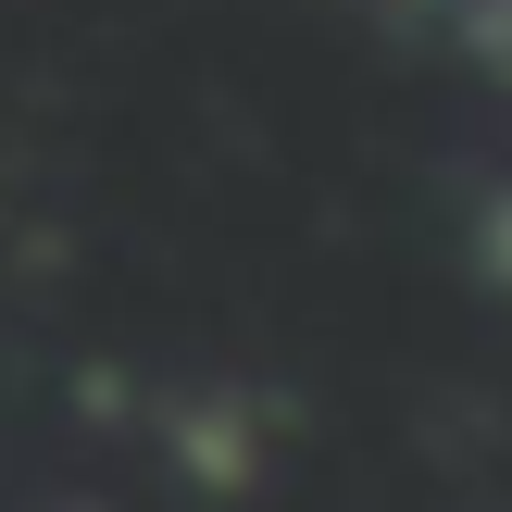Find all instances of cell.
I'll return each mask as SVG.
<instances>
[{"instance_id": "6da1fadb", "label": "cell", "mask_w": 512, "mask_h": 512, "mask_svg": "<svg viewBox=\"0 0 512 512\" xmlns=\"http://www.w3.org/2000/svg\"><path fill=\"white\" fill-rule=\"evenodd\" d=\"M463 38H475V50H488V63L512 75V0H463Z\"/></svg>"}, {"instance_id": "7a4b0ae2", "label": "cell", "mask_w": 512, "mask_h": 512, "mask_svg": "<svg viewBox=\"0 0 512 512\" xmlns=\"http://www.w3.org/2000/svg\"><path fill=\"white\" fill-rule=\"evenodd\" d=\"M475 263H488V275H500V288H512V188L488 200V213H475Z\"/></svg>"}]
</instances>
